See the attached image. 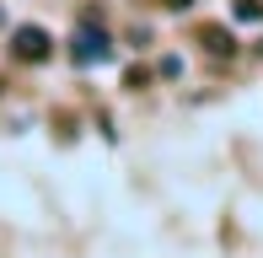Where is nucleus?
Segmentation results:
<instances>
[{
    "label": "nucleus",
    "instance_id": "f257e3e1",
    "mask_svg": "<svg viewBox=\"0 0 263 258\" xmlns=\"http://www.w3.org/2000/svg\"><path fill=\"white\" fill-rule=\"evenodd\" d=\"M65 54H70L81 70H91V65H107V60H113V38H107V27L97 22V11H86V16H81V27L70 32Z\"/></svg>",
    "mask_w": 263,
    "mask_h": 258
},
{
    "label": "nucleus",
    "instance_id": "f03ea898",
    "mask_svg": "<svg viewBox=\"0 0 263 258\" xmlns=\"http://www.w3.org/2000/svg\"><path fill=\"white\" fill-rule=\"evenodd\" d=\"M49 54H54L49 27H38V22H22V27H11V60H22V65H43Z\"/></svg>",
    "mask_w": 263,
    "mask_h": 258
},
{
    "label": "nucleus",
    "instance_id": "7ed1b4c3",
    "mask_svg": "<svg viewBox=\"0 0 263 258\" xmlns=\"http://www.w3.org/2000/svg\"><path fill=\"white\" fill-rule=\"evenodd\" d=\"M199 38H204L210 54H236V38H231L226 27H199Z\"/></svg>",
    "mask_w": 263,
    "mask_h": 258
},
{
    "label": "nucleus",
    "instance_id": "20e7f679",
    "mask_svg": "<svg viewBox=\"0 0 263 258\" xmlns=\"http://www.w3.org/2000/svg\"><path fill=\"white\" fill-rule=\"evenodd\" d=\"M145 86H151V70H145V65H135V70L124 76V91H145Z\"/></svg>",
    "mask_w": 263,
    "mask_h": 258
},
{
    "label": "nucleus",
    "instance_id": "39448f33",
    "mask_svg": "<svg viewBox=\"0 0 263 258\" xmlns=\"http://www.w3.org/2000/svg\"><path fill=\"white\" fill-rule=\"evenodd\" d=\"M236 22H263V0H236Z\"/></svg>",
    "mask_w": 263,
    "mask_h": 258
},
{
    "label": "nucleus",
    "instance_id": "423d86ee",
    "mask_svg": "<svg viewBox=\"0 0 263 258\" xmlns=\"http://www.w3.org/2000/svg\"><path fill=\"white\" fill-rule=\"evenodd\" d=\"M156 76H166V81H172V76H183V60H177V54H166V60L156 65Z\"/></svg>",
    "mask_w": 263,
    "mask_h": 258
},
{
    "label": "nucleus",
    "instance_id": "0eeeda50",
    "mask_svg": "<svg viewBox=\"0 0 263 258\" xmlns=\"http://www.w3.org/2000/svg\"><path fill=\"white\" fill-rule=\"evenodd\" d=\"M166 6H172V11H183V6H194V0H166Z\"/></svg>",
    "mask_w": 263,
    "mask_h": 258
}]
</instances>
